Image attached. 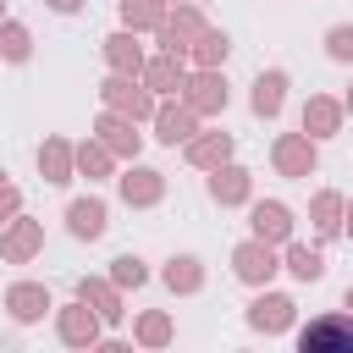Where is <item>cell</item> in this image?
Here are the masks:
<instances>
[{
    "instance_id": "6da1fadb",
    "label": "cell",
    "mask_w": 353,
    "mask_h": 353,
    "mask_svg": "<svg viewBox=\"0 0 353 353\" xmlns=\"http://www.w3.org/2000/svg\"><path fill=\"white\" fill-rule=\"evenodd\" d=\"M298 342H303V353L309 347H342V353H353V325L347 320H325V325H309Z\"/></svg>"
}]
</instances>
